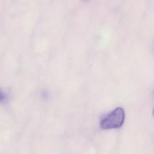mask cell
Masks as SVG:
<instances>
[{
  "instance_id": "cell-1",
  "label": "cell",
  "mask_w": 154,
  "mask_h": 154,
  "mask_svg": "<svg viewBox=\"0 0 154 154\" xmlns=\"http://www.w3.org/2000/svg\"><path fill=\"white\" fill-rule=\"evenodd\" d=\"M125 120V111L122 107H117L107 115L101 121L102 129H113L120 128Z\"/></svg>"
},
{
  "instance_id": "cell-2",
  "label": "cell",
  "mask_w": 154,
  "mask_h": 154,
  "mask_svg": "<svg viewBox=\"0 0 154 154\" xmlns=\"http://www.w3.org/2000/svg\"><path fill=\"white\" fill-rule=\"evenodd\" d=\"M6 98H7V95H6L4 91L0 88V102L6 100Z\"/></svg>"
}]
</instances>
